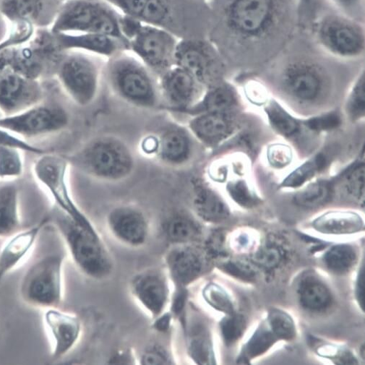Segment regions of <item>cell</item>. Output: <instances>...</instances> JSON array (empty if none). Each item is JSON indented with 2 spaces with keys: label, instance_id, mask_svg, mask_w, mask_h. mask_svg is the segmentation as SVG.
I'll return each mask as SVG.
<instances>
[{
  "label": "cell",
  "instance_id": "cell-1",
  "mask_svg": "<svg viewBox=\"0 0 365 365\" xmlns=\"http://www.w3.org/2000/svg\"><path fill=\"white\" fill-rule=\"evenodd\" d=\"M52 220L81 272L96 281L111 277L114 259L97 230L79 225L60 210Z\"/></svg>",
  "mask_w": 365,
  "mask_h": 365
},
{
  "label": "cell",
  "instance_id": "cell-2",
  "mask_svg": "<svg viewBox=\"0 0 365 365\" xmlns=\"http://www.w3.org/2000/svg\"><path fill=\"white\" fill-rule=\"evenodd\" d=\"M104 0H64L51 33H95L127 41L120 27V13Z\"/></svg>",
  "mask_w": 365,
  "mask_h": 365
},
{
  "label": "cell",
  "instance_id": "cell-3",
  "mask_svg": "<svg viewBox=\"0 0 365 365\" xmlns=\"http://www.w3.org/2000/svg\"><path fill=\"white\" fill-rule=\"evenodd\" d=\"M280 16L278 0H227L223 9L226 28L245 41L268 37L277 28Z\"/></svg>",
  "mask_w": 365,
  "mask_h": 365
},
{
  "label": "cell",
  "instance_id": "cell-4",
  "mask_svg": "<svg viewBox=\"0 0 365 365\" xmlns=\"http://www.w3.org/2000/svg\"><path fill=\"white\" fill-rule=\"evenodd\" d=\"M65 257L49 254L28 269L20 284L19 294L27 305L38 309L58 307L63 300Z\"/></svg>",
  "mask_w": 365,
  "mask_h": 365
},
{
  "label": "cell",
  "instance_id": "cell-5",
  "mask_svg": "<svg viewBox=\"0 0 365 365\" xmlns=\"http://www.w3.org/2000/svg\"><path fill=\"white\" fill-rule=\"evenodd\" d=\"M314 36L319 46L336 58L351 60L364 54V26L347 16L340 14L324 16L316 24Z\"/></svg>",
  "mask_w": 365,
  "mask_h": 365
},
{
  "label": "cell",
  "instance_id": "cell-6",
  "mask_svg": "<svg viewBox=\"0 0 365 365\" xmlns=\"http://www.w3.org/2000/svg\"><path fill=\"white\" fill-rule=\"evenodd\" d=\"M180 39L162 27L142 24L128 41L129 51L153 71L165 74L175 66V56Z\"/></svg>",
  "mask_w": 365,
  "mask_h": 365
},
{
  "label": "cell",
  "instance_id": "cell-7",
  "mask_svg": "<svg viewBox=\"0 0 365 365\" xmlns=\"http://www.w3.org/2000/svg\"><path fill=\"white\" fill-rule=\"evenodd\" d=\"M34 177L53 198L59 210L79 225L96 230L71 199L66 183L67 163L55 154L43 153L33 167Z\"/></svg>",
  "mask_w": 365,
  "mask_h": 365
},
{
  "label": "cell",
  "instance_id": "cell-8",
  "mask_svg": "<svg viewBox=\"0 0 365 365\" xmlns=\"http://www.w3.org/2000/svg\"><path fill=\"white\" fill-rule=\"evenodd\" d=\"M68 122L63 108L41 102L16 115L0 118V128L27 140L58 133Z\"/></svg>",
  "mask_w": 365,
  "mask_h": 365
},
{
  "label": "cell",
  "instance_id": "cell-9",
  "mask_svg": "<svg viewBox=\"0 0 365 365\" xmlns=\"http://www.w3.org/2000/svg\"><path fill=\"white\" fill-rule=\"evenodd\" d=\"M56 73L61 85L76 102L86 106L92 101L97 89L98 71L86 52L66 51Z\"/></svg>",
  "mask_w": 365,
  "mask_h": 365
},
{
  "label": "cell",
  "instance_id": "cell-10",
  "mask_svg": "<svg viewBox=\"0 0 365 365\" xmlns=\"http://www.w3.org/2000/svg\"><path fill=\"white\" fill-rule=\"evenodd\" d=\"M78 161L94 175L108 179H120L132 170L133 160L128 150L118 140L103 138L88 146Z\"/></svg>",
  "mask_w": 365,
  "mask_h": 365
},
{
  "label": "cell",
  "instance_id": "cell-11",
  "mask_svg": "<svg viewBox=\"0 0 365 365\" xmlns=\"http://www.w3.org/2000/svg\"><path fill=\"white\" fill-rule=\"evenodd\" d=\"M122 53L114 57L110 68L111 79L126 98L140 106L155 101L152 81L146 69L134 58Z\"/></svg>",
  "mask_w": 365,
  "mask_h": 365
},
{
  "label": "cell",
  "instance_id": "cell-12",
  "mask_svg": "<svg viewBox=\"0 0 365 365\" xmlns=\"http://www.w3.org/2000/svg\"><path fill=\"white\" fill-rule=\"evenodd\" d=\"M171 284L166 270L150 269L132 277L130 289L137 303L155 319L167 312L172 302Z\"/></svg>",
  "mask_w": 365,
  "mask_h": 365
},
{
  "label": "cell",
  "instance_id": "cell-13",
  "mask_svg": "<svg viewBox=\"0 0 365 365\" xmlns=\"http://www.w3.org/2000/svg\"><path fill=\"white\" fill-rule=\"evenodd\" d=\"M211 259L198 244L172 245L165 255V270L177 289H187L207 272Z\"/></svg>",
  "mask_w": 365,
  "mask_h": 365
},
{
  "label": "cell",
  "instance_id": "cell-14",
  "mask_svg": "<svg viewBox=\"0 0 365 365\" xmlns=\"http://www.w3.org/2000/svg\"><path fill=\"white\" fill-rule=\"evenodd\" d=\"M215 48L200 38H183L178 43L175 63L192 75L200 83L217 82L220 66Z\"/></svg>",
  "mask_w": 365,
  "mask_h": 365
},
{
  "label": "cell",
  "instance_id": "cell-15",
  "mask_svg": "<svg viewBox=\"0 0 365 365\" xmlns=\"http://www.w3.org/2000/svg\"><path fill=\"white\" fill-rule=\"evenodd\" d=\"M43 90L39 80L9 69L0 74V113L4 117L20 113L42 102Z\"/></svg>",
  "mask_w": 365,
  "mask_h": 365
},
{
  "label": "cell",
  "instance_id": "cell-16",
  "mask_svg": "<svg viewBox=\"0 0 365 365\" xmlns=\"http://www.w3.org/2000/svg\"><path fill=\"white\" fill-rule=\"evenodd\" d=\"M43 323L51 342V355L53 359L66 356L81 339L82 324L79 318L58 307L44 309Z\"/></svg>",
  "mask_w": 365,
  "mask_h": 365
},
{
  "label": "cell",
  "instance_id": "cell-17",
  "mask_svg": "<svg viewBox=\"0 0 365 365\" xmlns=\"http://www.w3.org/2000/svg\"><path fill=\"white\" fill-rule=\"evenodd\" d=\"M63 0H0V14L11 23L24 22L49 29Z\"/></svg>",
  "mask_w": 365,
  "mask_h": 365
},
{
  "label": "cell",
  "instance_id": "cell-18",
  "mask_svg": "<svg viewBox=\"0 0 365 365\" xmlns=\"http://www.w3.org/2000/svg\"><path fill=\"white\" fill-rule=\"evenodd\" d=\"M113 236L130 247H140L146 244L150 227L144 215L136 208L123 206L115 208L108 220Z\"/></svg>",
  "mask_w": 365,
  "mask_h": 365
},
{
  "label": "cell",
  "instance_id": "cell-19",
  "mask_svg": "<svg viewBox=\"0 0 365 365\" xmlns=\"http://www.w3.org/2000/svg\"><path fill=\"white\" fill-rule=\"evenodd\" d=\"M324 75L319 68L305 61L290 64L283 75L287 91L296 99L309 102L319 98L324 86Z\"/></svg>",
  "mask_w": 365,
  "mask_h": 365
},
{
  "label": "cell",
  "instance_id": "cell-20",
  "mask_svg": "<svg viewBox=\"0 0 365 365\" xmlns=\"http://www.w3.org/2000/svg\"><path fill=\"white\" fill-rule=\"evenodd\" d=\"M55 36L60 48L64 51H81L112 58L129 51L128 41L108 35L76 33L57 34Z\"/></svg>",
  "mask_w": 365,
  "mask_h": 365
},
{
  "label": "cell",
  "instance_id": "cell-21",
  "mask_svg": "<svg viewBox=\"0 0 365 365\" xmlns=\"http://www.w3.org/2000/svg\"><path fill=\"white\" fill-rule=\"evenodd\" d=\"M49 223L46 217L36 225L7 238L0 248V284L11 272L23 264L32 252L43 227Z\"/></svg>",
  "mask_w": 365,
  "mask_h": 365
},
{
  "label": "cell",
  "instance_id": "cell-22",
  "mask_svg": "<svg viewBox=\"0 0 365 365\" xmlns=\"http://www.w3.org/2000/svg\"><path fill=\"white\" fill-rule=\"evenodd\" d=\"M21 230L19 185L16 180H0V239Z\"/></svg>",
  "mask_w": 365,
  "mask_h": 365
},
{
  "label": "cell",
  "instance_id": "cell-23",
  "mask_svg": "<svg viewBox=\"0 0 365 365\" xmlns=\"http://www.w3.org/2000/svg\"><path fill=\"white\" fill-rule=\"evenodd\" d=\"M185 318L186 349L189 358L197 364H216V354L210 329L201 321L192 319L191 315Z\"/></svg>",
  "mask_w": 365,
  "mask_h": 365
},
{
  "label": "cell",
  "instance_id": "cell-24",
  "mask_svg": "<svg viewBox=\"0 0 365 365\" xmlns=\"http://www.w3.org/2000/svg\"><path fill=\"white\" fill-rule=\"evenodd\" d=\"M198 84L200 83L192 75L178 66L163 75V90L170 101L178 106H186L192 101Z\"/></svg>",
  "mask_w": 365,
  "mask_h": 365
},
{
  "label": "cell",
  "instance_id": "cell-25",
  "mask_svg": "<svg viewBox=\"0 0 365 365\" xmlns=\"http://www.w3.org/2000/svg\"><path fill=\"white\" fill-rule=\"evenodd\" d=\"M190 128L200 140L214 145L232 133L235 123L229 113H204L190 123Z\"/></svg>",
  "mask_w": 365,
  "mask_h": 365
},
{
  "label": "cell",
  "instance_id": "cell-26",
  "mask_svg": "<svg viewBox=\"0 0 365 365\" xmlns=\"http://www.w3.org/2000/svg\"><path fill=\"white\" fill-rule=\"evenodd\" d=\"M193 207L197 216L210 224L223 222L230 214L225 202L214 191L202 185L195 187Z\"/></svg>",
  "mask_w": 365,
  "mask_h": 365
},
{
  "label": "cell",
  "instance_id": "cell-27",
  "mask_svg": "<svg viewBox=\"0 0 365 365\" xmlns=\"http://www.w3.org/2000/svg\"><path fill=\"white\" fill-rule=\"evenodd\" d=\"M163 230L172 245L198 244L202 237V229L197 221L185 215L170 217L163 225Z\"/></svg>",
  "mask_w": 365,
  "mask_h": 365
},
{
  "label": "cell",
  "instance_id": "cell-28",
  "mask_svg": "<svg viewBox=\"0 0 365 365\" xmlns=\"http://www.w3.org/2000/svg\"><path fill=\"white\" fill-rule=\"evenodd\" d=\"M318 232L327 235H348L363 230L364 222L356 213L331 212L327 213L312 223Z\"/></svg>",
  "mask_w": 365,
  "mask_h": 365
},
{
  "label": "cell",
  "instance_id": "cell-29",
  "mask_svg": "<svg viewBox=\"0 0 365 365\" xmlns=\"http://www.w3.org/2000/svg\"><path fill=\"white\" fill-rule=\"evenodd\" d=\"M237 97L232 88L227 85L215 86L207 93L195 112L204 113H229L235 108Z\"/></svg>",
  "mask_w": 365,
  "mask_h": 365
},
{
  "label": "cell",
  "instance_id": "cell-30",
  "mask_svg": "<svg viewBox=\"0 0 365 365\" xmlns=\"http://www.w3.org/2000/svg\"><path fill=\"white\" fill-rule=\"evenodd\" d=\"M298 292L301 304L309 310L324 309L331 302V294L329 289L314 277L304 279L299 285Z\"/></svg>",
  "mask_w": 365,
  "mask_h": 365
},
{
  "label": "cell",
  "instance_id": "cell-31",
  "mask_svg": "<svg viewBox=\"0 0 365 365\" xmlns=\"http://www.w3.org/2000/svg\"><path fill=\"white\" fill-rule=\"evenodd\" d=\"M279 341L266 322L259 326L254 334L243 346L237 363L248 364L254 358L267 352Z\"/></svg>",
  "mask_w": 365,
  "mask_h": 365
},
{
  "label": "cell",
  "instance_id": "cell-32",
  "mask_svg": "<svg viewBox=\"0 0 365 365\" xmlns=\"http://www.w3.org/2000/svg\"><path fill=\"white\" fill-rule=\"evenodd\" d=\"M160 149L165 160L173 164H180L189 158L190 143L183 132L171 130L163 136Z\"/></svg>",
  "mask_w": 365,
  "mask_h": 365
},
{
  "label": "cell",
  "instance_id": "cell-33",
  "mask_svg": "<svg viewBox=\"0 0 365 365\" xmlns=\"http://www.w3.org/2000/svg\"><path fill=\"white\" fill-rule=\"evenodd\" d=\"M334 192L332 185L319 181L308 185L294 197L295 203L302 207L314 208L325 204Z\"/></svg>",
  "mask_w": 365,
  "mask_h": 365
},
{
  "label": "cell",
  "instance_id": "cell-34",
  "mask_svg": "<svg viewBox=\"0 0 365 365\" xmlns=\"http://www.w3.org/2000/svg\"><path fill=\"white\" fill-rule=\"evenodd\" d=\"M356 254L349 245L332 247L324 256V263L332 272L343 274L348 272L355 264Z\"/></svg>",
  "mask_w": 365,
  "mask_h": 365
},
{
  "label": "cell",
  "instance_id": "cell-35",
  "mask_svg": "<svg viewBox=\"0 0 365 365\" xmlns=\"http://www.w3.org/2000/svg\"><path fill=\"white\" fill-rule=\"evenodd\" d=\"M22 150L0 146V180H16L22 176L24 163Z\"/></svg>",
  "mask_w": 365,
  "mask_h": 365
},
{
  "label": "cell",
  "instance_id": "cell-36",
  "mask_svg": "<svg viewBox=\"0 0 365 365\" xmlns=\"http://www.w3.org/2000/svg\"><path fill=\"white\" fill-rule=\"evenodd\" d=\"M327 160L323 154L314 156L292 173L283 182V187L295 188L302 186L326 166Z\"/></svg>",
  "mask_w": 365,
  "mask_h": 365
},
{
  "label": "cell",
  "instance_id": "cell-37",
  "mask_svg": "<svg viewBox=\"0 0 365 365\" xmlns=\"http://www.w3.org/2000/svg\"><path fill=\"white\" fill-rule=\"evenodd\" d=\"M266 112L272 126L284 136L291 137L298 131L299 126L297 121L277 101H271Z\"/></svg>",
  "mask_w": 365,
  "mask_h": 365
},
{
  "label": "cell",
  "instance_id": "cell-38",
  "mask_svg": "<svg viewBox=\"0 0 365 365\" xmlns=\"http://www.w3.org/2000/svg\"><path fill=\"white\" fill-rule=\"evenodd\" d=\"M202 296L208 305L227 316L235 312L231 297L224 288L216 283L206 284L202 290Z\"/></svg>",
  "mask_w": 365,
  "mask_h": 365
},
{
  "label": "cell",
  "instance_id": "cell-39",
  "mask_svg": "<svg viewBox=\"0 0 365 365\" xmlns=\"http://www.w3.org/2000/svg\"><path fill=\"white\" fill-rule=\"evenodd\" d=\"M267 322L279 340L291 341L296 336L294 322L283 310L272 309L269 312Z\"/></svg>",
  "mask_w": 365,
  "mask_h": 365
},
{
  "label": "cell",
  "instance_id": "cell-40",
  "mask_svg": "<svg viewBox=\"0 0 365 365\" xmlns=\"http://www.w3.org/2000/svg\"><path fill=\"white\" fill-rule=\"evenodd\" d=\"M343 191L349 197L357 200H364V167L358 164L347 171L342 178Z\"/></svg>",
  "mask_w": 365,
  "mask_h": 365
},
{
  "label": "cell",
  "instance_id": "cell-41",
  "mask_svg": "<svg viewBox=\"0 0 365 365\" xmlns=\"http://www.w3.org/2000/svg\"><path fill=\"white\" fill-rule=\"evenodd\" d=\"M284 256V251L280 246L269 242L259 249L255 254L253 262L259 267L272 269L282 263Z\"/></svg>",
  "mask_w": 365,
  "mask_h": 365
},
{
  "label": "cell",
  "instance_id": "cell-42",
  "mask_svg": "<svg viewBox=\"0 0 365 365\" xmlns=\"http://www.w3.org/2000/svg\"><path fill=\"white\" fill-rule=\"evenodd\" d=\"M246 328V321L243 316L235 312L227 315L220 323L222 337L227 346L235 344L243 334Z\"/></svg>",
  "mask_w": 365,
  "mask_h": 365
},
{
  "label": "cell",
  "instance_id": "cell-43",
  "mask_svg": "<svg viewBox=\"0 0 365 365\" xmlns=\"http://www.w3.org/2000/svg\"><path fill=\"white\" fill-rule=\"evenodd\" d=\"M139 360V363L143 365L176 364L168 349L158 343L149 345L141 354Z\"/></svg>",
  "mask_w": 365,
  "mask_h": 365
},
{
  "label": "cell",
  "instance_id": "cell-44",
  "mask_svg": "<svg viewBox=\"0 0 365 365\" xmlns=\"http://www.w3.org/2000/svg\"><path fill=\"white\" fill-rule=\"evenodd\" d=\"M364 75L362 72L356 80L348 103V111L354 119H359L364 113Z\"/></svg>",
  "mask_w": 365,
  "mask_h": 365
},
{
  "label": "cell",
  "instance_id": "cell-45",
  "mask_svg": "<svg viewBox=\"0 0 365 365\" xmlns=\"http://www.w3.org/2000/svg\"><path fill=\"white\" fill-rule=\"evenodd\" d=\"M228 191L232 199L242 207H251L258 202V198L244 181L230 183Z\"/></svg>",
  "mask_w": 365,
  "mask_h": 365
},
{
  "label": "cell",
  "instance_id": "cell-46",
  "mask_svg": "<svg viewBox=\"0 0 365 365\" xmlns=\"http://www.w3.org/2000/svg\"><path fill=\"white\" fill-rule=\"evenodd\" d=\"M0 146H8L18 148L23 152L41 155L46 153L43 148L34 145L26 140L0 128Z\"/></svg>",
  "mask_w": 365,
  "mask_h": 365
},
{
  "label": "cell",
  "instance_id": "cell-47",
  "mask_svg": "<svg viewBox=\"0 0 365 365\" xmlns=\"http://www.w3.org/2000/svg\"><path fill=\"white\" fill-rule=\"evenodd\" d=\"M121 14L138 19L145 9L149 0H104Z\"/></svg>",
  "mask_w": 365,
  "mask_h": 365
},
{
  "label": "cell",
  "instance_id": "cell-48",
  "mask_svg": "<svg viewBox=\"0 0 365 365\" xmlns=\"http://www.w3.org/2000/svg\"><path fill=\"white\" fill-rule=\"evenodd\" d=\"M269 163L276 168H283L290 164L292 160V152L290 148L283 144H274L268 150Z\"/></svg>",
  "mask_w": 365,
  "mask_h": 365
},
{
  "label": "cell",
  "instance_id": "cell-49",
  "mask_svg": "<svg viewBox=\"0 0 365 365\" xmlns=\"http://www.w3.org/2000/svg\"><path fill=\"white\" fill-rule=\"evenodd\" d=\"M319 354L335 361L337 364H357L354 356L348 350L337 346H324L319 349Z\"/></svg>",
  "mask_w": 365,
  "mask_h": 365
},
{
  "label": "cell",
  "instance_id": "cell-50",
  "mask_svg": "<svg viewBox=\"0 0 365 365\" xmlns=\"http://www.w3.org/2000/svg\"><path fill=\"white\" fill-rule=\"evenodd\" d=\"M341 124V118L336 113H329L312 118L307 121V126L314 131L331 130Z\"/></svg>",
  "mask_w": 365,
  "mask_h": 365
},
{
  "label": "cell",
  "instance_id": "cell-51",
  "mask_svg": "<svg viewBox=\"0 0 365 365\" xmlns=\"http://www.w3.org/2000/svg\"><path fill=\"white\" fill-rule=\"evenodd\" d=\"M222 267L227 273L242 280L251 281L255 277V273L252 268L243 262H229Z\"/></svg>",
  "mask_w": 365,
  "mask_h": 365
},
{
  "label": "cell",
  "instance_id": "cell-52",
  "mask_svg": "<svg viewBox=\"0 0 365 365\" xmlns=\"http://www.w3.org/2000/svg\"><path fill=\"white\" fill-rule=\"evenodd\" d=\"M364 269L362 267L356 281V295L358 302L362 309H364Z\"/></svg>",
  "mask_w": 365,
  "mask_h": 365
},
{
  "label": "cell",
  "instance_id": "cell-53",
  "mask_svg": "<svg viewBox=\"0 0 365 365\" xmlns=\"http://www.w3.org/2000/svg\"><path fill=\"white\" fill-rule=\"evenodd\" d=\"M11 48L0 49V74L10 69Z\"/></svg>",
  "mask_w": 365,
  "mask_h": 365
},
{
  "label": "cell",
  "instance_id": "cell-54",
  "mask_svg": "<svg viewBox=\"0 0 365 365\" xmlns=\"http://www.w3.org/2000/svg\"><path fill=\"white\" fill-rule=\"evenodd\" d=\"M238 250H246L251 246L250 236L247 234L240 235L236 240Z\"/></svg>",
  "mask_w": 365,
  "mask_h": 365
},
{
  "label": "cell",
  "instance_id": "cell-55",
  "mask_svg": "<svg viewBox=\"0 0 365 365\" xmlns=\"http://www.w3.org/2000/svg\"><path fill=\"white\" fill-rule=\"evenodd\" d=\"M338 5L341 6L348 7L354 5L358 0H334Z\"/></svg>",
  "mask_w": 365,
  "mask_h": 365
},
{
  "label": "cell",
  "instance_id": "cell-56",
  "mask_svg": "<svg viewBox=\"0 0 365 365\" xmlns=\"http://www.w3.org/2000/svg\"><path fill=\"white\" fill-rule=\"evenodd\" d=\"M314 0H299L300 6L307 7L309 6Z\"/></svg>",
  "mask_w": 365,
  "mask_h": 365
},
{
  "label": "cell",
  "instance_id": "cell-57",
  "mask_svg": "<svg viewBox=\"0 0 365 365\" xmlns=\"http://www.w3.org/2000/svg\"><path fill=\"white\" fill-rule=\"evenodd\" d=\"M63 1H64V0H63Z\"/></svg>",
  "mask_w": 365,
  "mask_h": 365
}]
</instances>
